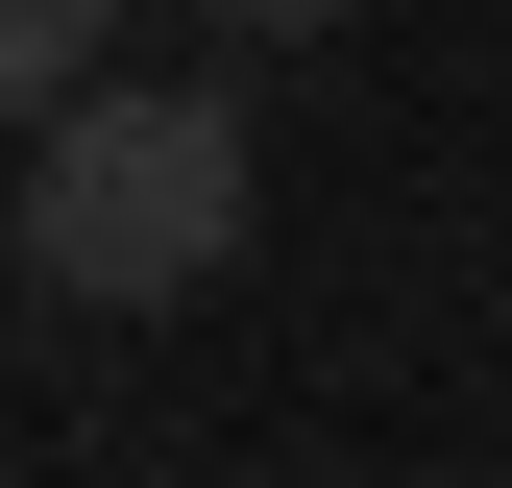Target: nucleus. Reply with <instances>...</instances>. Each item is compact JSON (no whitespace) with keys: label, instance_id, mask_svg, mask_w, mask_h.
Listing matches in <instances>:
<instances>
[{"label":"nucleus","instance_id":"nucleus-2","mask_svg":"<svg viewBox=\"0 0 512 488\" xmlns=\"http://www.w3.org/2000/svg\"><path fill=\"white\" fill-rule=\"evenodd\" d=\"M122 74V0H0V98H25V122H74Z\"/></svg>","mask_w":512,"mask_h":488},{"label":"nucleus","instance_id":"nucleus-3","mask_svg":"<svg viewBox=\"0 0 512 488\" xmlns=\"http://www.w3.org/2000/svg\"><path fill=\"white\" fill-rule=\"evenodd\" d=\"M196 25H220V49H342L366 0H196Z\"/></svg>","mask_w":512,"mask_h":488},{"label":"nucleus","instance_id":"nucleus-1","mask_svg":"<svg viewBox=\"0 0 512 488\" xmlns=\"http://www.w3.org/2000/svg\"><path fill=\"white\" fill-rule=\"evenodd\" d=\"M244 196H269L244 74H98L74 122H25V269L74 318H171L196 269H244Z\"/></svg>","mask_w":512,"mask_h":488}]
</instances>
